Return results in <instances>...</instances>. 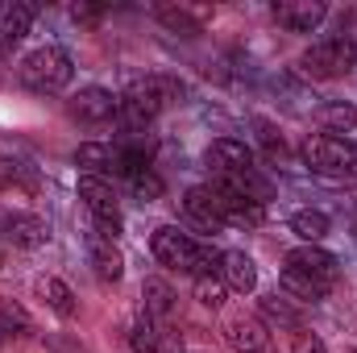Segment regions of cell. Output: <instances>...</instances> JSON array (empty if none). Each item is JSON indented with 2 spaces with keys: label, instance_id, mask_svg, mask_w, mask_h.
Segmentation results:
<instances>
[{
  "label": "cell",
  "instance_id": "cell-1",
  "mask_svg": "<svg viewBox=\"0 0 357 353\" xmlns=\"http://www.w3.org/2000/svg\"><path fill=\"white\" fill-rule=\"evenodd\" d=\"M150 254L158 258V266L178 270V274H191V278L220 274V250H212L208 241H195V237L178 233L175 225L154 229V237H150Z\"/></svg>",
  "mask_w": 357,
  "mask_h": 353
},
{
  "label": "cell",
  "instance_id": "cell-2",
  "mask_svg": "<svg viewBox=\"0 0 357 353\" xmlns=\"http://www.w3.org/2000/svg\"><path fill=\"white\" fill-rule=\"evenodd\" d=\"M183 96V84L171 80V75H146V80H137V84H129V91L121 96V121H125V129L129 133H137V129H146L171 100Z\"/></svg>",
  "mask_w": 357,
  "mask_h": 353
},
{
  "label": "cell",
  "instance_id": "cell-3",
  "mask_svg": "<svg viewBox=\"0 0 357 353\" xmlns=\"http://www.w3.org/2000/svg\"><path fill=\"white\" fill-rule=\"evenodd\" d=\"M71 54L67 50H59V46H38V50H29L25 59H21V67H17V75H21V84L29 91H38V96H54V91H63L71 84Z\"/></svg>",
  "mask_w": 357,
  "mask_h": 353
},
{
  "label": "cell",
  "instance_id": "cell-4",
  "mask_svg": "<svg viewBox=\"0 0 357 353\" xmlns=\"http://www.w3.org/2000/svg\"><path fill=\"white\" fill-rule=\"evenodd\" d=\"M299 154H303V167L316 171V175L341 179V175H354L357 171L354 142L349 137H337V133H312Z\"/></svg>",
  "mask_w": 357,
  "mask_h": 353
},
{
  "label": "cell",
  "instance_id": "cell-5",
  "mask_svg": "<svg viewBox=\"0 0 357 353\" xmlns=\"http://www.w3.org/2000/svg\"><path fill=\"white\" fill-rule=\"evenodd\" d=\"M354 67H357V42L341 38V33H333V38H324L312 50L299 54V71L307 80H341Z\"/></svg>",
  "mask_w": 357,
  "mask_h": 353
},
{
  "label": "cell",
  "instance_id": "cell-6",
  "mask_svg": "<svg viewBox=\"0 0 357 353\" xmlns=\"http://www.w3.org/2000/svg\"><path fill=\"white\" fill-rule=\"evenodd\" d=\"M79 200L88 204L91 220H96V233H104V237L121 233V200H116V191H112L108 179L79 175Z\"/></svg>",
  "mask_w": 357,
  "mask_h": 353
},
{
  "label": "cell",
  "instance_id": "cell-7",
  "mask_svg": "<svg viewBox=\"0 0 357 353\" xmlns=\"http://www.w3.org/2000/svg\"><path fill=\"white\" fill-rule=\"evenodd\" d=\"M204 163H208L212 179H237V175H245V171H254V150L245 142H237V137H216L208 146Z\"/></svg>",
  "mask_w": 357,
  "mask_h": 353
},
{
  "label": "cell",
  "instance_id": "cell-8",
  "mask_svg": "<svg viewBox=\"0 0 357 353\" xmlns=\"http://www.w3.org/2000/svg\"><path fill=\"white\" fill-rule=\"evenodd\" d=\"M274 21L291 33H316V25L328 17V4L324 0H278L274 8Z\"/></svg>",
  "mask_w": 357,
  "mask_h": 353
},
{
  "label": "cell",
  "instance_id": "cell-9",
  "mask_svg": "<svg viewBox=\"0 0 357 353\" xmlns=\"http://www.w3.org/2000/svg\"><path fill=\"white\" fill-rule=\"evenodd\" d=\"M71 117L75 121H84V125H104V121H112L116 112H121V96H112L108 88H84L71 96Z\"/></svg>",
  "mask_w": 357,
  "mask_h": 353
},
{
  "label": "cell",
  "instance_id": "cell-10",
  "mask_svg": "<svg viewBox=\"0 0 357 353\" xmlns=\"http://www.w3.org/2000/svg\"><path fill=\"white\" fill-rule=\"evenodd\" d=\"M225 341L233 353H270V333L258 316H229L225 320Z\"/></svg>",
  "mask_w": 357,
  "mask_h": 353
},
{
  "label": "cell",
  "instance_id": "cell-11",
  "mask_svg": "<svg viewBox=\"0 0 357 353\" xmlns=\"http://www.w3.org/2000/svg\"><path fill=\"white\" fill-rule=\"evenodd\" d=\"M183 216H187L191 225H199L204 233L225 229V208H220V195H216L212 187H191V191L183 195Z\"/></svg>",
  "mask_w": 357,
  "mask_h": 353
},
{
  "label": "cell",
  "instance_id": "cell-12",
  "mask_svg": "<svg viewBox=\"0 0 357 353\" xmlns=\"http://www.w3.org/2000/svg\"><path fill=\"white\" fill-rule=\"evenodd\" d=\"M287 270H299V274H307V278H320V283H328V287H337V258L328 254V250H320V246H295L291 254H287Z\"/></svg>",
  "mask_w": 357,
  "mask_h": 353
},
{
  "label": "cell",
  "instance_id": "cell-13",
  "mask_svg": "<svg viewBox=\"0 0 357 353\" xmlns=\"http://www.w3.org/2000/svg\"><path fill=\"white\" fill-rule=\"evenodd\" d=\"M33 17H38V4H29V0H0V50L4 54L29 33Z\"/></svg>",
  "mask_w": 357,
  "mask_h": 353
},
{
  "label": "cell",
  "instance_id": "cell-14",
  "mask_svg": "<svg viewBox=\"0 0 357 353\" xmlns=\"http://www.w3.org/2000/svg\"><path fill=\"white\" fill-rule=\"evenodd\" d=\"M220 283H225L229 291H237V295H250V291L258 287V266H254V258L241 254V250L220 254Z\"/></svg>",
  "mask_w": 357,
  "mask_h": 353
},
{
  "label": "cell",
  "instance_id": "cell-15",
  "mask_svg": "<svg viewBox=\"0 0 357 353\" xmlns=\"http://www.w3.org/2000/svg\"><path fill=\"white\" fill-rule=\"evenodd\" d=\"M88 258H91V270H96L100 283H116V278L125 274L121 250H116L112 237H104V233H88Z\"/></svg>",
  "mask_w": 357,
  "mask_h": 353
},
{
  "label": "cell",
  "instance_id": "cell-16",
  "mask_svg": "<svg viewBox=\"0 0 357 353\" xmlns=\"http://www.w3.org/2000/svg\"><path fill=\"white\" fill-rule=\"evenodd\" d=\"M208 17H212L208 4H158V21H162L167 29L183 33V38H195Z\"/></svg>",
  "mask_w": 357,
  "mask_h": 353
},
{
  "label": "cell",
  "instance_id": "cell-17",
  "mask_svg": "<svg viewBox=\"0 0 357 353\" xmlns=\"http://www.w3.org/2000/svg\"><path fill=\"white\" fill-rule=\"evenodd\" d=\"M4 237H8L13 246L33 250V246L46 241V220L33 216V212H8V216H4Z\"/></svg>",
  "mask_w": 357,
  "mask_h": 353
},
{
  "label": "cell",
  "instance_id": "cell-18",
  "mask_svg": "<svg viewBox=\"0 0 357 353\" xmlns=\"http://www.w3.org/2000/svg\"><path fill=\"white\" fill-rule=\"evenodd\" d=\"M75 167H84V175H116V146H108V142H84L79 150H75Z\"/></svg>",
  "mask_w": 357,
  "mask_h": 353
},
{
  "label": "cell",
  "instance_id": "cell-19",
  "mask_svg": "<svg viewBox=\"0 0 357 353\" xmlns=\"http://www.w3.org/2000/svg\"><path fill=\"white\" fill-rule=\"evenodd\" d=\"M142 303H146V316H150V320L171 316V312H175V291H171V283L158 278V274H150V278L142 283Z\"/></svg>",
  "mask_w": 357,
  "mask_h": 353
},
{
  "label": "cell",
  "instance_id": "cell-20",
  "mask_svg": "<svg viewBox=\"0 0 357 353\" xmlns=\"http://www.w3.org/2000/svg\"><path fill=\"white\" fill-rule=\"evenodd\" d=\"M38 295L46 299V308L50 312H59V316H75V295H71V287L63 283V278H50V274H42L38 278Z\"/></svg>",
  "mask_w": 357,
  "mask_h": 353
},
{
  "label": "cell",
  "instance_id": "cell-21",
  "mask_svg": "<svg viewBox=\"0 0 357 353\" xmlns=\"http://www.w3.org/2000/svg\"><path fill=\"white\" fill-rule=\"evenodd\" d=\"M316 121H320L324 133H345V129H354L357 125V108L354 104H345V100H328V104L316 108Z\"/></svg>",
  "mask_w": 357,
  "mask_h": 353
},
{
  "label": "cell",
  "instance_id": "cell-22",
  "mask_svg": "<svg viewBox=\"0 0 357 353\" xmlns=\"http://www.w3.org/2000/svg\"><path fill=\"white\" fill-rule=\"evenodd\" d=\"M291 229L303 237V246H316V241L328 237V216H324L320 208H303V212L291 216Z\"/></svg>",
  "mask_w": 357,
  "mask_h": 353
},
{
  "label": "cell",
  "instance_id": "cell-23",
  "mask_svg": "<svg viewBox=\"0 0 357 353\" xmlns=\"http://www.w3.org/2000/svg\"><path fill=\"white\" fill-rule=\"evenodd\" d=\"M282 291H291L295 299H312V303H316V299H324L333 287H328V283H320V278H307V274H299V270H287V266H282Z\"/></svg>",
  "mask_w": 357,
  "mask_h": 353
},
{
  "label": "cell",
  "instance_id": "cell-24",
  "mask_svg": "<svg viewBox=\"0 0 357 353\" xmlns=\"http://www.w3.org/2000/svg\"><path fill=\"white\" fill-rule=\"evenodd\" d=\"M262 324H278V329H303V316H299V308H291L287 299L266 295V299H262Z\"/></svg>",
  "mask_w": 357,
  "mask_h": 353
},
{
  "label": "cell",
  "instance_id": "cell-25",
  "mask_svg": "<svg viewBox=\"0 0 357 353\" xmlns=\"http://www.w3.org/2000/svg\"><path fill=\"white\" fill-rule=\"evenodd\" d=\"M33 187H38V179H33V171L25 163L0 158V191H33Z\"/></svg>",
  "mask_w": 357,
  "mask_h": 353
},
{
  "label": "cell",
  "instance_id": "cell-26",
  "mask_svg": "<svg viewBox=\"0 0 357 353\" xmlns=\"http://www.w3.org/2000/svg\"><path fill=\"white\" fill-rule=\"evenodd\" d=\"M129 345H133V353H158L162 350V329L150 316H142L133 324V333H129Z\"/></svg>",
  "mask_w": 357,
  "mask_h": 353
},
{
  "label": "cell",
  "instance_id": "cell-27",
  "mask_svg": "<svg viewBox=\"0 0 357 353\" xmlns=\"http://www.w3.org/2000/svg\"><path fill=\"white\" fill-rule=\"evenodd\" d=\"M225 295H229V287L220 283V274L195 278V299H199L204 308H220V303H225Z\"/></svg>",
  "mask_w": 357,
  "mask_h": 353
},
{
  "label": "cell",
  "instance_id": "cell-28",
  "mask_svg": "<svg viewBox=\"0 0 357 353\" xmlns=\"http://www.w3.org/2000/svg\"><path fill=\"white\" fill-rule=\"evenodd\" d=\"M0 329L13 333V329H29V312L13 299H0Z\"/></svg>",
  "mask_w": 357,
  "mask_h": 353
},
{
  "label": "cell",
  "instance_id": "cell-29",
  "mask_svg": "<svg viewBox=\"0 0 357 353\" xmlns=\"http://www.w3.org/2000/svg\"><path fill=\"white\" fill-rule=\"evenodd\" d=\"M129 183H133V191H137L142 200H158V195H162V179L154 175V171H142V175H133Z\"/></svg>",
  "mask_w": 357,
  "mask_h": 353
},
{
  "label": "cell",
  "instance_id": "cell-30",
  "mask_svg": "<svg viewBox=\"0 0 357 353\" xmlns=\"http://www.w3.org/2000/svg\"><path fill=\"white\" fill-rule=\"evenodd\" d=\"M291 353H328V350H324V341H320L316 333L295 329V337H291Z\"/></svg>",
  "mask_w": 357,
  "mask_h": 353
},
{
  "label": "cell",
  "instance_id": "cell-31",
  "mask_svg": "<svg viewBox=\"0 0 357 353\" xmlns=\"http://www.w3.org/2000/svg\"><path fill=\"white\" fill-rule=\"evenodd\" d=\"M258 137H262V146H266V154H270V158H282V137L274 133V125L258 121Z\"/></svg>",
  "mask_w": 357,
  "mask_h": 353
},
{
  "label": "cell",
  "instance_id": "cell-32",
  "mask_svg": "<svg viewBox=\"0 0 357 353\" xmlns=\"http://www.w3.org/2000/svg\"><path fill=\"white\" fill-rule=\"evenodd\" d=\"M71 17H75V21H96V17H100V8H88V4H75V8H71Z\"/></svg>",
  "mask_w": 357,
  "mask_h": 353
},
{
  "label": "cell",
  "instance_id": "cell-33",
  "mask_svg": "<svg viewBox=\"0 0 357 353\" xmlns=\"http://www.w3.org/2000/svg\"><path fill=\"white\" fill-rule=\"evenodd\" d=\"M0 270H4V246H0Z\"/></svg>",
  "mask_w": 357,
  "mask_h": 353
},
{
  "label": "cell",
  "instance_id": "cell-34",
  "mask_svg": "<svg viewBox=\"0 0 357 353\" xmlns=\"http://www.w3.org/2000/svg\"><path fill=\"white\" fill-rule=\"evenodd\" d=\"M4 337H8V333H4V329H0V345H4Z\"/></svg>",
  "mask_w": 357,
  "mask_h": 353
}]
</instances>
